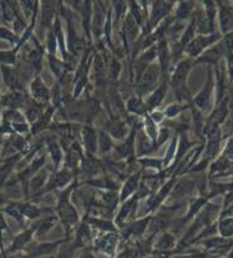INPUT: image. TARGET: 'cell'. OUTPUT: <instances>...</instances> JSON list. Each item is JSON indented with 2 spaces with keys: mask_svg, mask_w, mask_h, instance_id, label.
<instances>
[{
  "mask_svg": "<svg viewBox=\"0 0 233 258\" xmlns=\"http://www.w3.org/2000/svg\"><path fill=\"white\" fill-rule=\"evenodd\" d=\"M43 56L44 50L39 45L28 51V54H26V62H28L29 68L33 70V73L39 74L43 69Z\"/></svg>",
  "mask_w": 233,
  "mask_h": 258,
  "instance_id": "603a6c76",
  "label": "cell"
},
{
  "mask_svg": "<svg viewBox=\"0 0 233 258\" xmlns=\"http://www.w3.org/2000/svg\"><path fill=\"white\" fill-rule=\"evenodd\" d=\"M202 253H188V254H182V256H176L174 258H202Z\"/></svg>",
  "mask_w": 233,
  "mask_h": 258,
  "instance_id": "6f0895ef",
  "label": "cell"
},
{
  "mask_svg": "<svg viewBox=\"0 0 233 258\" xmlns=\"http://www.w3.org/2000/svg\"><path fill=\"white\" fill-rule=\"evenodd\" d=\"M141 173L142 171H137V172L132 173L129 178L126 180V182L124 183L122 186L121 191H120V201H126L127 199H130L131 196L137 192L138 186H140V178H141Z\"/></svg>",
  "mask_w": 233,
  "mask_h": 258,
  "instance_id": "2e32d148",
  "label": "cell"
},
{
  "mask_svg": "<svg viewBox=\"0 0 233 258\" xmlns=\"http://www.w3.org/2000/svg\"><path fill=\"white\" fill-rule=\"evenodd\" d=\"M48 59H49L50 69L52 71V74L55 75V78H56L57 80H60L61 78H65V74H66V70H67L66 62L56 59L55 55H48Z\"/></svg>",
  "mask_w": 233,
  "mask_h": 258,
  "instance_id": "836d02e7",
  "label": "cell"
},
{
  "mask_svg": "<svg viewBox=\"0 0 233 258\" xmlns=\"http://www.w3.org/2000/svg\"><path fill=\"white\" fill-rule=\"evenodd\" d=\"M36 226H38V223H36L34 227L23 231L22 233H19V235L15 237V238L13 239V243H12V246L9 247V249H8V252H9V253H14V252L22 251L26 244L30 243L31 238H33V236L35 235Z\"/></svg>",
  "mask_w": 233,
  "mask_h": 258,
  "instance_id": "44dd1931",
  "label": "cell"
},
{
  "mask_svg": "<svg viewBox=\"0 0 233 258\" xmlns=\"http://www.w3.org/2000/svg\"><path fill=\"white\" fill-rule=\"evenodd\" d=\"M86 222L94 228L100 231H105V232H116L117 227L114 222L109 220H103V218H90Z\"/></svg>",
  "mask_w": 233,
  "mask_h": 258,
  "instance_id": "8d00e7d4",
  "label": "cell"
},
{
  "mask_svg": "<svg viewBox=\"0 0 233 258\" xmlns=\"http://www.w3.org/2000/svg\"><path fill=\"white\" fill-rule=\"evenodd\" d=\"M83 147L79 142L74 141L66 150V157H65V167L71 171H77L79 166L81 165L84 159Z\"/></svg>",
  "mask_w": 233,
  "mask_h": 258,
  "instance_id": "30bf717a",
  "label": "cell"
},
{
  "mask_svg": "<svg viewBox=\"0 0 233 258\" xmlns=\"http://www.w3.org/2000/svg\"><path fill=\"white\" fill-rule=\"evenodd\" d=\"M106 133L109 134L111 138L121 140V139L126 138L129 131H127V126L124 121L119 120V118H111V120L106 123Z\"/></svg>",
  "mask_w": 233,
  "mask_h": 258,
  "instance_id": "7402d4cb",
  "label": "cell"
},
{
  "mask_svg": "<svg viewBox=\"0 0 233 258\" xmlns=\"http://www.w3.org/2000/svg\"><path fill=\"white\" fill-rule=\"evenodd\" d=\"M208 199H209L208 196H201V197H198V199L193 200V202L190 205V207H188V211H187V213H186L185 218L182 220V222H181L182 225L187 223L188 221L193 220V218H195L196 216L201 212V210L205 207V205L209 201Z\"/></svg>",
  "mask_w": 233,
  "mask_h": 258,
  "instance_id": "484cf974",
  "label": "cell"
},
{
  "mask_svg": "<svg viewBox=\"0 0 233 258\" xmlns=\"http://www.w3.org/2000/svg\"><path fill=\"white\" fill-rule=\"evenodd\" d=\"M138 200L140 199H138L137 195L135 194L133 196H131L130 199H127L126 201L122 202L121 209H120L116 218H115V225H116V227H121L125 223V221H126L130 216H132V212H135V210L137 209Z\"/></svg>",
  "mask_w": 233,
  "mask_h": 258,
  "instance_id": "4fadbf2b",
  "label": "cell"
},
{
  "mask_svg": "<svg viewBox=\"0 0 233 258\" xmlns=\"http://www.w3.org/2000/svg\"><path fill=\"white\" fill-rule=\"evenodd\" d=\"M81 140L86 150V155H94L98 152V134L96 130L90 125H85L81 127Z\"/></svg>",
  "mask_w": 233,
  "mask_h": 258,
  "instance_id": "9c48e42d",
  "label": "cell"
},
{
  "mask_svg": "<svg viewBox=\"0 0 233 258\" xmlns=\"http://www.w3.org/2000/svg\"><path fill=\"white\" fill-rule=\"evenodd\" d=\"M162 80L160 81L159 85L156 86L155 90L150 94V96L146 100V107H147L148 112H152L153 110L157 109L160 105L162 104V101L165 100L167 95V90L170 88V80L169 75H162Z\"/></svg>",
  "mask_w": 233,
  "mask_h": 258,
  "instance_id": "8992f818",
  "label": "cell"
},
{
  "mask_svg": "<svg viewBox=\"0 0 233 258\" xmlns=\"http://www.w3.org/2000/svg\"><path fill=\"white\" fill-rule=\"evenodd\" d=\"M120 73H121V64L119 62V60L112 57L111 61H110L109 65V75L112 80H117Z\"/></svg>",
  "mask_w": 233,
  "mask_h": 258,
  "instance_id": "c3c4849f",
  "label": "cell"
},
{
  "mask_svg": "<svg viewBox=\"0 0 233 258\" xmlns=\"http://www.w3.org/2000/svg\"><path fill=\"white\" fill-rule=\"evenodd\" d=\"M138 164L143 168H155L157 171H161L164 168V160L161 159H151V157H142L138 160Z\"/></svg>",
  "mask_w": 233,
  "mask_h": 258,
  "instance_id": "bcb514c9",
  "label": "cell"
},
{
  "mask_svg": "<svg viewBox=\"0 0 233 258\" xmlns=\"http://www.w3.org/2000/svg\"><path fill=\"white\" fill-rule=\"evenodd\" d=\"M217 232L224 238H232L233 237V217L218 218L217 221Z\"/></svg>",
  "mask_w": 233,
  "mask_h": 258,
  "instance_id": "e575fe53",
  "label": "cell"
},
{
  "mask_svg": "<svg viewBox=\"0 0 233 258\" xmlns=\"http://www.w3.org/2000/svg\"><path fill=\"white\" fill-rule=\"evenodd\" d=\"M186 109H190V104L183 105V102H175V104L169 105V106L165 109L164 111L165 117H169V118L177 117L179 115H181Z\"/></svg>",
  "mask_w": 233,
  "mask_h": 258,
  "instance_id": "60d3db41",
  "label": "cell"
},
{
  "mask_svg": "<svg viewBox=\"0 0 233 258\" xmlns=\"http://www.w3.org/2000/svg\"><path fill=\"white\" fill-rule=\"evenodd\" d=\"M151 217H145L142 220H136L133 222H131L129 226L125 230V236L130 237V236H141L145 230L147 228L148 223H150Z\"/></svg>",
  "mask_w": 233,
  "mask_h": 258,
  "instance_id": "83f0119b",
  "label": "cell"
},
{
  "mask_svg": "<svg viewBox=\"0 0 233 258\" xmlns=\"http://www.w3.org/2000/svg\"><path fill=\"white\" fill-rule=\"evenodd\" d=\"M111 136L106 133V131L100 130L98 134V150L103 155H107L114 150V142L111 140Z\"/></svg>",
  "mask_w": 233,
  "mask_h": 258,
  "instance_id": "d590c367",
  "label": "cell"
},
{
  "mask_svg": "<svg viewBox=\"0 0 233 258\" xmlns=\"http://www.w3.org/2000/svg\"><path fill=\"white\" fill-rule=\"evenodd\" d=\"M93 64H94V70H95V76L98 83L104 80L105 78V71H106V65H105V59L103 55L98 54L96 52L93 56Z\"/></svg>",
  "mask_w": 233,
  "mask_h": 258,
  "instance_id": "ab89813d",
  "label": "cell"
},
{
  "mask_svg": "<svg viewBox=\"0 0 233 258\" xmlns=\"http://www.w3.org/2000/svg\"><path fill=\"white\" fill-rule=\"evenodd\" d=\"M157 57L160 59L159 65L161 68V74L162 75H169L170 67H171L172 62V55L166 41H161L157 46Z\"/></svg>",
  "mask_w": 233,
  "mask_h": 258,
  "instance_id": "ffe728a7",
  "label": "cell"
},
{
  "mask_svg": "<svg viewBox=\"0 0 233 258\" xmlns=\"http://www.w3.org/2000/svg\"><path fill=\"white\" fill-rule=\"evenodd\" d=\"M0 39L10 41L12 44H19V38L14 33H12V31L5 28H0Z\"/></svg>",
  "mask_w": 233,
  "mask_h": 258,
  "instance_id": "f907efd6",
  "label": "cell"
},
{
  "mask_svg": "<svg viewBox=\"0 0 233 258\" xmlns=\"http://www.w3.org/2000/svg\"><path fill=\"white\" fill-rule=\"evenodd\" d=\"M221 26L223 33H229L233 31V17L227 12H222L221 15Z\"/></svg>",
  "mask_w": 233,
  "mask_h": 258,
  "instance_id": "7dc6e473",
  "label": "cell"
},
{
  "mask_svg": "<svg viewBox=\"0 0 233 258\" xmlns=\"http://www.w3.org/2000/svg\"><path fill=\"white\" fill-rule=\"evenodd\" d=\"M77 187V181L72 182L71 185L65 187L59 195V200H57V217L61 220L62 225L65 226L66 233L69 235L71 231L72 226L76 225L79 221V212L76 207L71 204V195L72 191Z\"/></svg>",
  "mask_w": 233,
  "mask_h": 258,
  "instance_id": "6da1fadb",
  "label": "cell"
},
{
  "mask_svg": "<svg viewBox=\"0 0 233 258\" xmlns=\"http://www.w3.org/2000/svg\"><path fill=\"white\" fill-rule=\"evenodd\" d=\"M214 89H216V79H214L213 75V67L208 65L207 79H206L205 85H203L200 93L196 95L195 97H191V102L193 104V106L200 110L202 114L211 111L213 109V105H212V95L214 93Z\"/></svg>",
  "mask_w": 233,
  "mask_h": 258,
  "instance_id": "3957f363",
  "label": "cell"
},
{
  "mask_svg": "<svg viewBox=\"0 0 233 258\" xmlns=\"http://www.w3.org/2000/svg\"><path fill=\"white\" fill-rule=\"evenodd\" d=\"M224 59H226L227 74H228L229 80L233 83V52H228V54H226Z\"/></svg>",
  "mask_w": 233,
  "mask_h": 258,
  "instance_id": "db71d44e",
  "label": "cell"
},
{
  "mask_svg": "<svg viewBox=\"0 0 233 258\" xmlns=\"http://www.w3.org/2000/svg\"><path fill=\"white\" fill-rule=\"evenodd\" d=\"M90 230H91L90 225H89L88 222L81 223L76 232V237H75V244H74L75 248L86 246V243L90 242V238H91Z\"/></svg>",
  "mask_w": 233,
  "mask_h": 258,
  "instance_id": "1f68e13d",
  "label": "cell"
},
{
  "mask_svg": "<svg viewBox=\"0 0 233 258\" xmlns=\"http://www.w3.org/2000/svg\"><path fill=\"white\" fill-rule=\"evenodd\" d=\"M67 239H61V241L56 242H45V243H40L35 247L33 252L30 254H28L26 258H38L43 256H48V254L54 253L55 249L60 246V244H64Z\"/></svg>",
  "mask_w": 233,
  "mask_h": 258,
  "instance_id": "d4e9b609",
  "label": "cell"
},
{
  "mask_svg": "<svg viewBox=\"0 0 233 258\" xmlns=\"http://www.w3.org/2000/svg\"><path fill=\"white\" fill-rule=\"evenodd\" d=\"M75 176L74 171L69 170V168H62L60 171H55L52 177L49 180L48 189L52 188H65L70 182H71L72 177Z\"/></svg>",
  "mask_w": 233,
  "mask_h": 258,
  "instance_id": "5bb4252c",
  "label": "cell"
},
{
  "mask_svg": "<svg viewBox=\"0 0 233 258\" xmlns=\"http://www.w3.org/2000/svg\"><path fill=\"white\" fill-rule=\"evenodd\" d=\"M202 258H212V257H209V256H207V254H203V256H202Z\"/></svg>",
  "mask_w": 233,
  "mask_h": 258,
  "instance_id": "94428289",
  "label": "cell"
},
{
  "mask_svg": "<svg viewBox=\"0 0 233 258\" xmlns=\"http://www.w3.org/2000/svg\"><path fill=\"white\" fill-rule=\"evenodd\" d=\"M29 100H26L25 94L23 93V90H17L12 91L9 95L3 97L2 102L3 106L8 107V109H17L20 110L22 107H25L28 104Z\"/></svg>",
  "mask_w": 233,
  "mask_h": 258,
  "instance_id": "ac0fdd59",
  "label": "cell"
},
{
  "mask_svg": "<svg viewBox=\"0 0 233 258\" xmlns=\"http://www.w3.org/2000/svg\"><path fill=\"white\" fill-rule=\"evenodd\" d=\"M4 202H5L4 197H3L2 195H0V206H3V205H4Z\"/></svg>",
  "mask_w": 233,
  "mask_h": 258,
  "instance_id": "91938a15",
  "label": "cell"
},
{
  "mask_svg": "<svg viewBox=\"0 0 233 258\" xmlns=\"http://www.w3.org/2000/svg\"><path fill=\"white\" fill-rule=\"evenodd\" d=\"M157 56V47H150L148 50H143L137 59L135 60V74L136 79L142 74V71L146 69L150 64H152L155 57Z\"/></svg>",
  "mask_w": 233,
  "mask_h": 258,
  "instance_id": "e0dca14e",
  "label": "cell"
},
{
  "mask_svg": "<svg viewBox=\"0 0 233 258\" xmlns=\"http://www.w3.org/2000/svg\"><path fill=\"white\" fill-rule=\"evenodd\" d=\"M126 110L131 114L137 115V116H145L148 114L146 104L142 101V97L140 96H131L126 104Z\"/></svg>",
  "mask_w": 233,
  "mask_h": 258,
  "instance_id": "4316f807",
  "label": "cell"
},
{
  "mask_svg": "<svg viewBox=\"0 0 233 258\" xmlns=\"http://www.w3.org/2000/svg\"><path fill=\"white\" fill-rule=\"evenodd\" d=\"M81 258H95V257H94L93 254H91V253H89V252H88V253L83 254V256H81Z\"/></svg>",
  "mask_w": 233,
  "mask_h": 258,
  "instance_id": "680465c9",
  "label": "cell"
},
{
  "mask_svg": "<svg viewBox=\"0 0 233 258\" xmlns=\"http://www.w3.org/2000/svg\"><path fill=\"white\" fill-rule=\"evenodd\" d=\"M221 35L219 34H208V35H200L197 38H193V40L188 44L185 50V54L188 59H197L205 50L218 43Z\"/></svg>",
  "mask_w": 233,
  "mask_h": 258,
  "instance_id": "5b68a950",
  "label": "cell"
},
{
  "mask_svg": "<svg viewBox=\"0 0 233 258\" xmlns=\"http://www.w3.org/2000/svg\"><path fill=\"white\" fill-rule=\"evenodd\" d=\"M29 91H30L34 101L41 105H46L51 100V91L49 90L48 86L43 83V80L39 76H35L31 80L30 85H29Z\"/></svg>",
  "mask_w": 233,
  "mask_h": 258,
  "instance_id": "ba28073f",
  "label": "cell"
},
{
  "mask_svg": "<svg viewBox=\"0 0 233 258\" xmlns=\"http://www.w3.org/2000/svg\"><path fill=\"white\" fill-rule=\"evenodd\" d=\"M226 56V51H224V47L222 45V41L221 43H216L214 45H212L211 47H208L207 50L202 52L197 59H195L193 61V65H197V64H207V65H214L218 64L221 61L222 57Z\"/></svg>",
  "mask_w": 233,
  "mask_h": 258,
  "instance_id": "52a82bcc",
  "label": "cell"
},
{
  "mask_svg": "<svg viewBox=\"0 0 233 258\" xmlns=\"http://www.w3.org/2000/svg\"><path fill=\"white\" fill-rule=\"evenodd\" d=\"M48 151L50 154L52 162H54L55 170H57L60 164L62 162V160H64V155H62L61 146H60L59 141L56 139H50L48 141Z\"/></svg>",
  "mask_w": 233,
  "mask_h": 258,
  "instance_id": "f1b7e54d",
  "label": "cell"
},
{
  "mask_svg": "<svg viewBox=\"0 0 233 258\" xmlns=\"http://www.w3.org/2000/svg\"><path fill=\"white\" fill-rule=\"evenodd\" d=\"M56 109H57L56 106L50 105V106H49L48 109H46L45 111L41 114V116L39 117L38 120L33 123V125H31L30 131L33 135H38V134H40L41 131H44L45 128H48V126L51 123V118H52V116H54Z\"/></svg>",
  "mask_w": 233,
  "mask_h": 258,
  "instance_id": "d6986e66",
  "label": "cell"
},
{
  "mask_svg": "<svg viewBox=\"0 0 233 258\" xmlns=\"http://www.w3.org/2000/svg\"><path fill=\"white\" fill-rule=\"evenodd\" d=\"M195 146H196V142L191 141L190 139H188L187 131H183V133L181 134V136H180L179 141H177L176 156H175V160H176V162H175L174 167H177V165H179L180 162L182 161L183 157L186 156V154H187L188 150L193 149Z\"/></svg>",
  "mask_w": 233,
  "mask_h": 258,
  "instance_id": "cb8c5ba5",
  "label": "cell"
},
{
  "mask_svg": "<svg viewBox=\"0 0 233 258\" xmlns=\"http://www.w3.org/2000/svg\"><path fill=\"white\" fill-rule=\"evenodd\" d=\"M193 67L192 59H181L175 67L174 73H172L171 80H170V85L174 89L175 97H176L177 102L190 101L191 95L187 88V79L190 75L191 69Z\"/></svg>",
  "mask_w": 233,
  "mask_h": 258,
  "instance_id": "7a4b0ae2",
  "label": "cell"
},
{
  "mask_svg": "<svg viewBox=\"0 0 233 258\" xmlns=\"http://www.w3.org/2000/svg\"><path fill=\"white\" fill-rule=\"evenodd\" d=\"M117 238H119V237H117V235H115L114 232H109L106 236H104L103 238L99 241V249H101V251L107 254H112L115 252V248H116Z\"/></svg>",
  "mask_w": 233,
  "mask_h": 258,
  "instance_id": "f546056e",
  "label": "cell"
},
{
  "mask_svg": "<svg viewBox=\"0 0 233 258\" xmlns=\"http://www.w3.org/2000/svg\"><path fill=\"white\" fill-rule=\"evenodd\" d=\"M157 123L152 120L150 116V114L145 115V120H143V126H145V133L146 136H147L150 140H152L153 142L156 141L157 134H159V128H157ZM156 144V142H155Z\"/></svg>",
  "mask_w": 233,
  "mask_h": 258,
  "instance_id": "b9f144b4",
  "label": "cell"
},
{
  "mask_svg": "<svg viewBox=\"0 0 233 258\" xmlns=\"http://www.w3.org/2000/svg\"><path fill=\"white\" fill-rule=\"evenodd\" d=\"M222 45L224 47L226 54L233 52V31H229V33L226 34V36H224L223 40H222Z\"/></svg>",
  "mask_w": 233,
  "mask_h": 258,
  "instance_id": "f5cc1de1",
  "label": "cell"
},
{
  "mask_svg": "<svg viewBox=\"0 0 233 258\" xmlns=\"http://www.w3.org/2000/svg\"><path fill=\"white\" fill-rule=\"evenodd\" d=\"M18 50H0V65H15Z\"/></svg>",
  "mask_w": 233,
  "mask_h": 258,
  "instance_id": "ee69618b",
  "label": "cell"
},
{
  "mask_svg": "<svg viewBox=\"0 0 233 258\" xmlns=\"http://www.w3.org/2000/svg\"><path fill=\"white\" fill-rule=\"evenodd\" d=\"M46 178H48V173L44 168H41L40 171L35 173L33 177L29 181V185H30V189L33 194H38L41 189H44V185L46 182Z\"/></svg>",
  "mask_w": 233,
  "mask_h": 258,
  "instance_id": "d6a6232c",
  "label": "cell"
},
{
  "mask_svg": "<svg viewBox=\"0 0 233 258\" xmlns=\"http://www.w3.org/2000/svg\"><path fill=\"white\" fill-rule=\"evenodd\" d=\"M226 258H229V257H226Z\"/></svg>",
  "mask_w": 233,
  "mask_h": 258,
  "instance_id": "6125c7cd",
  "label": "cell"
},
{
  "mask_svg": "<svg viewBox=\"0 0 233 258\" xmlns=\"http://www.w3.org/2000/svg\"><path fill=\"white\" fill-rule=\"evenodd\" d=\"M221 155L224 157V159H227L229 162H232L233 164V136H231V138L227 140L226 146H224L223 151H222Z\"/></svg>",
  "mask_w": 233,
  "mask_h": 258,
  "instance_id": "816d5d0a",
  "label": "cell"
},
{
  "mask_svg": "<svg viewBox=\"0 0 233 258\" xmlns=\"http://www.w3.org/2000/svg\"><path fill=\"white\" fill-rule=\"evenodd\" d=\"M176 182H177L176 175H174L169 181H167L166 183H164V186L160 188V191L157 192L155 196H152V199L148 201V210L157 209V207H159L160 205H161L162 202L167 199V196L171 194V189L175 187Z\"/></svg>",
  "mask_w": 233,
  "mask_h": 258,
  "instance_id": "9a60e30c",
  "label": "cell"
},
{
  "mask_svg": "<svg viewBox=\"0 0 233 258\" xmlns=\"http://www.w3.org/2000/svg\"><path fill=\"white\" fill-rule=\"evenodd\" d=\"M136 135H137V126L135 125L131 128L130 133L127 134L124 142L121 145H119L117 147H115V152H116L119 159H130L132 156L133 152H135Z\"/></svg>",
  "mask_w": 233,
  "mask_h": 258,
  "instance_id": "8fae6325",
  "label": "cell"
},
{
  "mask_svg": "<svg viewBox=\"0 0 233 258\" xmlns=\"http://www.w3.org/2000/svg\"><path fill=\"white\" fill-rule=\"evenodd\" d=\"M150 116H151V118H152L153 121H155L156 123H160L165 118V114H164V111H162V112L153 111V112H151Z\"/></svg>",
  "mask_w": 233,
  "mask_h": 258,
  "instance_id": "9f6ffc18",
  "label": "cell"
},
{
  "mask_svg": "<svg viewBox=\"0 0 233 258\" xmlns=\"http://www.w3.org/2000/svg\"><path fill=\"white\" fill-rule=\"evenodd\" d=\"M177 141H179V136H175V138L172 139L171 144H170L169 150H167V152H166V156H165V159H164V168L169 167V166L172 164V160H174L175 156H176Z\"/></svg>",
  "mask_w": 233,
  "mask_h": 258,
  "instance_id": "f6af8a7d",
  "label": "cell"
},
{
  "mask_svg": "<svg viewBox=\"0 0 233 258\" xmlns=\"http://www.w3.org/2000/svg\"><path fill=\"white\" fill-rule=\"evenodd\" d=\"M101 201H103L105 209L109 210V211H112L114 209H116L117 204L120 201L119 192L115 191V189H110V191L104 192L103 196H101Z\"/></svg>",
  "mask_w": 233,
  "mask_h": 258,
  "instance_id": "74e56055",
  "label": "cell"
},
{
  "mask_svg": "<svg viewBox=\"0 0 233 258\" xmlns=\"http://www.w3.org/2000/svg\"><path fill=\"white\" fill-rule=\"evenodd\" d=\"M4 211L7 212L8 215L12 216V217H14L15 220L18 221V222H22V220H23V218H24V217H23L22 212H20L19 204H10L9 206L5 207Z\"/></svg>",
  "mask_w": 233,
  "mask_h": 258,
  "instance_id": "681fc988",
  "label": "cell"
},
{
  "mask_svg": "<svg viewBox=\"0 0 233 258\" xmlns=\"http://www.w3.org/2000/svg\"><path fill=\"white\" fill-rule=\"evenodd\" d=\"M0 69H2V75L3 79H4L5 85L10 90H23V84L20 81L19 71L15 69V68H13L12 65H0Z\"/></svg>",
  "mask_w": 233,
  "mask_h": 258,
  "instance_id": "7c38bea8",
  "label": "cell"
},
{
  "mask_svg": "<svg viewBox=\"0 0 233 258\" xmlns=\"http://www.w3.org/2000/svg\"><path fill=\"white\" fill-rule=\"evenodd\" d=\"M48 55H55L56 54V39L55 36L50 35L49 36V41H48Z\"/></svg>",
  "mask_w": 233,
  "mask_h": 258,
  "instance_id": "11a10c76",
  "label": "cell"
},
{
  "mask_svg": "<svg viewBox=\"0 0 233 258\" xmlns=\"http://www.w3.org/2000/svg\"><path fill=\"white\" fill-rule=\"evenodd\" d=\"M161 76V68L159 64L152 62L148 65L135 81V90L137 96L142 97L143 95L151 93L159 85Z\"/></svg>",
  "mask_w": 233,
  "mask_h": 258,
  "instance_id": "277c9868",
  "label": "cell"
},
{
  "mask_svg": "<svg viewBox=\"0 0 233 258\" xmlns=\"http://www.w3.org/2000/svg\"><path fill=\"white\" fill-rule=\"evenodd\" d=\"M57 220H59V217H57V216H55V215L46 216L44 220H41L40 222H38L35 235L38 237L45 236L46 233L50 232V230L52 227H55V226H56Z\"/></svg>",
  "mask_w": 233,
  "mask_h": 258,
  "instance_id": "4dcf8cb0",
  "label": "cell"
},
{
  "mask_svg": "<svg viewBox=\"0 0 233 258\" xmlns=\"http://www.w3.org/2000/svg\"><path fill=\"white\" fill-rule=\"evenodd\" d=\"M20 212H22L23 217L29 218V220H36L41 216V210L36 207L35 205L30 204V202H25V204H19Z\"/></svg>",
  "mask_w": 233,
  "mask_h": 258,
  "instance_id": "f35d334b",
  "label": "cell"
},
{
  "mask_svg": "<svg viewBox=\"0 0 233 258\" xmlns=\"http://www.w3.org/2000/svg\"><path fill=\"white\" fill-rule=\"evenodd\" d=\"M174 246H175L174 235L166 232V233H164V236H162L161 238L159 239V242L156 243V249L166 252V251H169V249H171Z\"/></svg>",
  "mask_w": 233,
  "mask_h": 258,
  "instance_id": "7bdbcfd3",
  "label": "cell"
}]
</instances>
